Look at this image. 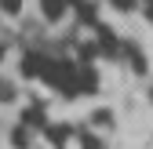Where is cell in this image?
Listing matches in <instances>:
<instances>
[{"label": "cell", "instance_id": "1", "mask_svg": "<svg viewBox=\"0 0 153 149\" xmlns=\"http://www.w3.org/2000/svg\"><path fill=\"white\" fill-rule=\"evenodd\" d=\"M44 11H48V18H59L62 15V0H44Z\"/></svg>", "mask_w": 153, "mask_h": 149}, {"label": "cell", "instance_id": "2", "mask_svg": "<svg viewBox=\"0 0 153 149\" xmlns=\"http://www.w3.org/2000/svg\"><path fill=\"white\" fill-rule=\"evenodd\" d=\"M11 98H15V87L7 80H0V102H11Z\"/></svg>", "mask_w": 153, "mask_h": 149}, {"label": "cell", "instance_id": "3", "mask_svg": "<svg viewBox=\"0 0 153 149\" xmlns=\"http://www.w3.org/2000/svg\"><path fill=\"white\" fill-rule=\"evenodd\" d=\"M15 145H18V149H26V145H29V135H26V127H15Z\"/></svg>", "mask_w": 153, "mask_h": 149}, {"label": "cell", "instance_id": "4", "mask_svg": "<svg viewBox=\"0 0 153 149\" xmlns=\"http://www.w3.org/2000/svg\"><path fill=\"white\" fill-rule=\"evenodd\" d=\"M0 7H4L7 15H18V7H22V0H0Z\"/></svg>", "mask_w": 153, "mask_h": 149}, {"label": "cell", "instance_id": "5", "mask_svg": "<svg viewBox=\"0 0 153 149\" xmlns=\"http://www.w3.org/2000/svg\"><path fill=\"white\" fill-rule=\"evenodd\" d=\"M80 142H84V149H106V145H102V142H99V138H91V135H84V138H80Z\"/></svg>", "mask_w": 153, "mask_h": 149}, {"label": "cell", "instance_id": "6", "mask_svg": "<svg viewBox=\"0 0 153 149\" xmlns=\"http://www.w3.org/2000/svg\"><path fill=\"white\" fill-rule=\"evenodd\" d=\"M0 62H4V44H0Z\"/></svg>", "mask_w": 153, "mask_h": 149}, {"label": "cell", "instance_id": "7", "mask_svg": "<svg viewBox=\"0 0 153 149\" xmlns=\"http://www.w3.org/2000/svg\"><path fill=\"white\" fill-rule=\"evenodd\" d=\"M149 98H153V87H149Z\"/></svg>", "mask_w": 153, "mask_h": 149}]
</instances>
